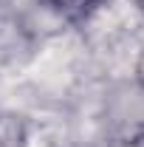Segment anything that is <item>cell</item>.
<instances>
[{
    "label": "cell",
    "mask_w": 144,
    "mask_h": 147,
    "mask_svg": "<svg viewBox=\"0 0 144 147\" xmlns=\"http://www.w3.org/2000/svg\"><path fill=\"white\" fill-rule=\"evenodd\" d=\"M45 3L68 20H85L102 6V0H45Z\"/></svg>",
    "instance_id": "cell-1"
},
{
    "label": "cell",
    "mask_w": 144,
    "mask_h": 147,
    "mask_svg": "<svg viewBox=\"0 0 144 147\" xmlns=\"http://www.w3.org/2000/svg\"><path fill=\"white\" fill-rule=\"evenodd\" d=\"M136 6H139V11L144 14V0H136Z\"/></svg>",
    "instance_id": "cell-2"
}]
</instances>
